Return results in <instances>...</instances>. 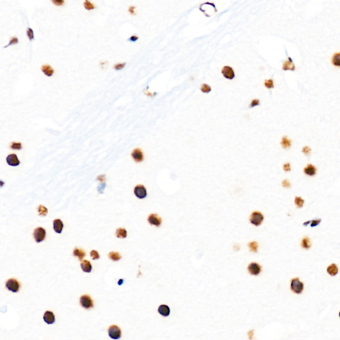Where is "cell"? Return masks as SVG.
I'll return each instance as SVG.
<instances>
[{"label": "cell", "mask_w": 340, "mask_h": 340, "mask_svg": "<svg viewBox=\"0 0 340 340\" xmlns=\"http://www.w3.org/2000/svg\"><path fill=\"white\" fill-rule=\"evenodd\" d=\"M264 215L259 211H255L250 215L249 222L250 224L254 225L255 227L260 226L264 222Z\"/></svg>", "instance_id": "obj_1"}, {"label": "cell", "mask_w": 340, "mask_h": 340, "mask_svg": "<svg viewBox=\"0 0 340 340\" xmlns=\"http://www.w3.org/2000/svg\"><path fill=\"white\" fill-rule=\"evenodd\" d=\"M304 285L298 278H294L290 282V290L296 294H300L304 290Z\"/></svg>", "instance_id": "obj_2"}, {"label": "cell", "mask_w": 340, "mask_h": 340, "mask_svg": "<svg viewBox=\"0 0 340 340\" xmlns=\"http://www.w3.org/2000/svg\"><path fill=\"white\" fill-rule=\"evenodd\" d=\"M247 270L252 276H259L262 272V266L258 263L252 262L248 265Z\"/></svg>", "instance_id": "obj_3"}, {"label": "cell", "mask_w": 340, "mask_h": 340, "mask_svg": "<svg viewBox=\"0 0 340 340\" xmlns=\"http://www.w3.org/2000/svg\"><path fill=\"white\" fill-rule=\"evenodd\" d=\"M5 286L8 290L13 293L18 292L20 289V284L15 278H10L6 282Z\"/></svg>", "instance_id": "obj_4"}, {"label": "cell", "mask_w": 340, "mask_h": 340, "mask_svg": "<svg viewBox=\"0 0 340 340\" xmlns=\"http://www.w3.org/2000/svg\"><path fill=\"white\" fill-rule=\"evenodd\" d=\"M80 304L81 306L84 309H91L94 307V303L92 300L91 297L87 294L82 296L80 298Z\"/></svg>", "instance_id": "obj_5"}, {"label": "cell", "mask_w": 340, "mask_h": 340, "mask_svg": "<svg viewBox=\"0 0 340 340\" xmlns=\"http://www.w3.org/2000/svg\"><path fill=\"white\" fill-rule=\"evenodd\" d=\"M108 335L110 338L117 340L121 338L122 331L120 328L116 325H110L108 328Z\"/></svg>", "instance_id": "obj_6"}, {"label": "cell", "mask_w": 340, "mask_h": 340, "mask_svg": "<svg viewBox=\"0 0 340 340\" xmlns=\"http://www.w3.org/2000/svg\"><path fill=\"white\" fill-rule=\"evenodd\" d=\"M134 195L139 199H145L147 197V189L143 185H138L134 187Z\"/></svg>", "instance_id": "obj_7"}, {"label": "cell", "mask_w": 340, "mask_h": 340, "mask_svg": "<svg viewBox=\"0 0 340 340\" xmlns=\"http://www.w3.org/2000/svg\"><path fill=\"white\" fill-rule=\"evenodd\" d=\"M148 222L149 225L160 227L162 223V219L157 214L152 213L148 217Z\"/></svg>", "instance_id": "obj_8"}, {"label": "cell", "mask_w": 340, "mask_h": 340, "mask_svg": "<svg viewBox=\"0 0 340 340\" xmlns=\"http://www.w3.org/2000/svg\"><path fill=\"white\" fill-rule=\"evenodd\" d=\"M34 238L37 242H41L44 241L46 237V231L45 228L42 227H37L34 231Z\"/></svg>", "instance_id": "obj_9"}, {"label": "cell", "mask_w": 340, "mask_h": 340, "mask_svg": "<svg viewBox=\"0 0 340 340\" xmlns=\"http://www.w3.org/2000/svg\"><path fill=\"white\" fill-rule=\"evenodd\" d=\"M221 73L223 77L228 80H232L235 77V74L233 69L230 66H225L222 69Z\"/></svg>", "instance_id": "obj_10"}, {"label": "cell", "mask_w": 340, "mask_h": 340, "mask_svg": "<svg viewBox=\"0 0 340 340\" xmlns=\"http://www.w3.org/2000/svg\"><path fill=\"white\" fill-rule=\"evenodd\" d=\"M131 156L135 162L138 163L142 162L144 159V153H143L142 149L139 148H135L133 151H132Z\"/></svg>", "instance_id": "obj_11"}, {"label": "cell", "mask_w": 340, "mask_h": 340, "mask_svg": "<svg viewBox=\"0 0 340 340\" xmlns=\"http://www.w3.org/2000/svg\"><path fill=\"white\" fill-rule=\"evenodd\" d=\"M6 162L8 163V165L11 166H17L20 164V162L17 157V156L15 153H12L9 154L6 157Z\"/></svg>", "instance_id": "obj_12"}, {"label": "cell", "mask_w": 340, "mask_h": 340, "mask_svg": "<svg viewBox=\"0 0 340 340\" xmlns=\"http://www.w3.org/2000/svg\"><path fill=\"white\" fill-rule=\"evenodd\" d=\"M43 320L46 324H53L55 321V316L51 311H46L43 315Z\"/></svg>", "instance_id": "obj_13"}, {"label": "cell", "mask_w": 340, "mask_h": 340, "mask_svg": "<svg viewBox=\"0 0 340 340\" xmlns=\"http://www.w3.org/2000/svg\"><path fill=\"white\" fill-rule=\"evenodd\" d=\"M157 312H158V313L161 315V316H162L163 317H167L170 316L171 310L170 307L167 305H166V304H162V305H160L158 307Z\"/></svg>", "instance_id": "obj_14"}, {"label": "cell", "mask_w": 340, "mask_h": 340, "mask_svg": "<svg viewBox=\"0 0 340 340\" xmlns=\"http://www.w3.org/2000/svg\"><path fill=\"white\" fill-rule=\"evenodd\" d=\"M41 70L43 74L45 75V76L48 77H52L53 74H54L55 70L53 69V68L51 67V66H50L49 64H43V65H42L41 68Z\"/></svg>", "instance_id": "obj_15"}, {"label": "cell", "mask_w": 340, "mask_h": 340, "mask_svg": "<svg viewBox=\"0 0 340 340\" xmlns=\"http://www.w3.org/2000/svg\"><path fill=\"white\" fill-rule=\"evenodd\" d=\"M316 171H317V170H316V167H315L313 165H312V164H308V165L306 166L304 169V173H305L307 175H308V176H310V177H312V176H314V175H316Z\"/></svg>", "instance_id": "obj_16"}, {"label": "cell", "mask_w": 340, "mask_h": 340, "mask_svg": "<svg viewBox=\"0 0 340 340\" xmlns=\"http://www.w3.org/2000/svg\"><path fill=\"white\" fill-rule=\"evenodd\" d=\"M63 223L60 219H55L53 221V229L57 233H61L63 228Z\"/></svg>", "instance_id": "obj_17"}, {"label": "cell", "mask_w": 340, "mask_h": 340, "mask_svg": "<svg viewBox=\"0 0 340 340\" xmlns=\"http://www.w3.org/2000/svg\"><path fill=\"white\" fill-rule=\"evenodd\" d=\"M327 273L331 276H335L339 273V269L338 266L335 264L332 263L327 268Z\"/></svg>", "instance_id": "obj_18"}, {"label": "cell", "mask_w": 340, "mask_h": 340, "mask_svg": "<svg viewBox=\"0 0 340 340\" xmlns=\"http://www.w3.org/2000/svg\"><path fill=\"white\" fill-rule=\"evenodd\" d=\"M282 69L284 70H295V65L294 63L292 60L291 58H288L287 60L283 63V66H282Z\"/></svg>", "instance_id": "obj_19"}, {"label": "cell", "mask_w": 340, "mask_h": 340, "mask_svg": "<svg viewBox=\"0 0 340 340\" xmlns=\"http://www.w3.org/2000/svg\"><path fill=\"white\" fill-rule=\"evenodd\" d=\"M81 266L82 270H83V272H84V273H90L92 271V264L90 262H89L88 260H85L82 261V263L81 264Z\"/></svg>", "instance_id": "obj_20"}, {"label": "cell", "mask_w": 340, "mask_h": 340, "mask_svg": "<svg viewBox=\"0 0 340 340\" xmlns=\"http://www.w3.org/2000/svg\"><path fill=\"white\" fill-rule=\"evenodd\" d=\"M73 255L74 256H77L78 258V259L81 260L82 259H83V258L85 256L86 253L82 249L75 248L73 250Z\"/></svg>", "instance_id": "obj_21"}, {"label": "cell", "mask_w": 340, "mask_h": 340, "mask_svg": "<svg viewBox=\"0 0 340 340\" xmlns=\"http://www.w3.org/2000/svg\"><path fill=\"white\" fill-rule=\"evenodd\" d=\"M331 63L334 66L340 68V53H336L333 55Z\"/></svg>", "instance_id": "obj_22"}, {"label": "cell", "mask_w": 340, "mask_h": 340, "mask_svg": "<svg viewBox=\"0 0 340 340\" xmlns=\"http://www.w3.org/2000/svg\"><path fill=\"white\" fill-rule=\"evenodd\" d=\"M281 146L284 149L289 148L291 146V140L287 136H285L282 137V138Z\"/></svg>", "instance_id": "obj_23"}, {"label": "cell", "mask_w": 340, "mask_h": 340, "mask_svg": "<svg viewBox=\"0 0 340 340\" xmlns=\"http://www.w3.org/2000/svg\"><path fill=\"white\" fill-rule=\"evenodd\" d=\"M116 235L118 238L125 239L127 237V231L124 228H119L116 230Z\"/></svg>", "instance_id": "obj_24"}, {"label": "cell", "mask_w": 340, "mask_h": 340, "mask_svg": "<svg viewBox=\"0 0 340 340\" xmlns=\"http://www.w3.org/2000/svg\"><path fill=\"white\" fill-rule=\"evenodd\" d=\"M248 246L250 251H251L252 252L256 253L257 252L258 250H259V244H258V242L256 241H251L249 242Z\"/></svg>", "instance_id": "obj_25"}, {"label": "cell", "mask_w": 340, "mask_h": 340, "mask_svg": "<svg viewBox=\"0 0 340 340\" xmlns=\"http://www.w3.org/2000/svg\"><path fill=\"white\" fill-rule=\"evenodd\" d=\"M301 246L304 249H306V250H308L310 246H311V242H310V240L308 237H304L302 240V242H301Z\"/></svg>", "instance_id": "obj_26"}, {"label": "cell", "mask_w": 340, "mask_h": 340, "mask_svg": "<svg viewBox=\"0 0 340 340\" xmlns=\"http://www.w3.org/2000/svg\"><path fill=\"white\" fill-rule=\"evenodd\" d=\"M110 259L113 261H118L121 259V255L117 252H110L108 255Z\"/></svg>", "instance_id": "obj_27"}, {"label": "cell", "mask_w": 340, "mask_h": 340, "mask_svg": "<svg viewBox=\"0 0 340 340\" xmlns=\"http://www.w3.org/2000/svg\"><path fill=\"white\" fill-rule=\"evenodd\" d=\"M83 5H84V8L88 11L92 10V9H94L96 8V6H95L94 3H92V2L88 1V0H86V1L84 2Z\"/></svg>", "instance_id": "obj_28"}, {"label": "cell", "mask_w": 340, "mask_h": 340, "mask_svg": "<svg viewBox=\"0 0 340 340\" xmlns=\"http://www.w3.org/2000/svg\"><path fill=\"white\" fill-rule=\"evenodd\" d=\"M294 203L298 208H302L304 206V200L300 197H296L294 199Z\"/></svg>", "instance_id": "obj_29"}, {"label": "cell", "mask_w": 340, "mask_h": 340, "mask_svg": "<svg viewBox=\"0 0 340 340\" xmlns=\"http://www.w3.org/2000/svg\"><path fill=\"white\" fill-rule=\"evenodd\" d=\"M26 34H27V36L29 39V40L30 41H32L33 40H34V39H35L34 31L31 27L27 28V29L26 31Z\"/></svg>", "instance_id": "obj_30"}, {"label": "cell", "mask_w": 340, "mask_h": 340, "mask_svg": "<svg viewBox=\"0 0 340 340\" xmlns=\"http://www.w3.org/2000/svg\"><path fill=\"white\" fill-rule=\"evenodd\" d=\"M10 148L12 149L20 150L21 148H22V144H21V143L20 142H13L10 145Z\"/></svg>", "instance_id": "obj_31"}, {"label": "cell", "mask_w": 340, "mask_h": 340, "mask_svg": "<svg viewBox=\"0 0 340 340\" xmlns=\"http://www.w3.org/2000/svg\"><path fill=\"white\" fill-rule=\"evenodd\" d=\"M264 87L266 88H268V89H270V88H273L274 87V81L272 79H267L264 81Z\"/></svg>", "instance_id": "obj_32"}, {"label": "cell", "mask_w": 340, "mask_h": 340, "mask_svg": "<svg viewBox=\"0 0 340 340\" xmlns=\"http://www.w3.org/2000/svg\"><path fill=\"white\" fill-rule=\"evenodd\" d=\"M201 91L203 93H209L211 91V87L209 84H207L206 83H203L201 84Z\"/></svg>", "instance_id": "obj_33"}, {"label": "cell", "mask_w": 340, "mask_h": 340, "mask_svg": "<svg viewBox=\"0 0 340 340\" xmlns=\"http://www.w3.org/2000/svg\"><path fill=\"white\" fill-rule=\"evenodd\" d=\"M38 212L41 216H45L46 213H47L48 211L45 207L43 205H39L38 207Z\"/></svg>", "instance_id": "obj_34"}, {"label": "cell", "mask_w": 340, "mask_h": 340, "mask_svg": "<svg viewBox=\"0 0 340 340\" xmlns=\"http://www.w3.org/2000/svg\"><path fill=\"white\" fill-rule=\"evenodd\" d=\"M19 43V39L17 37H12V38L10 39V40L9 41V43L6 46H5V48L8 47L9 46H12V45H17V43Z\"/></svg>", "instance_id": "obj_35"}, {"label": "cell", "mask_w": 340, "mask_h": 340, "mask_svg": "<svg viewBox=\"0 0 340 340\" xmlns=\"http://www.w3.org/2000/svg\"><path fill=\"white\" fill-rule=\"evenodd\" d=\"M126 63H120L115 64L114 65V69L116 70H120L124 69L125 66H126Z\"/></svg>", "instance_id": "obj_36"}, {"label": "cell", "mask_w": 340, "mask_h": 340, "mask_svg": "<svg viewBox=\"0 0 340 340\" xmlns=\"http://www.w3.org/2000/svg\"><path fill=\"white\" fill-rule=\"evenodd\" d=\"M90 255H91V256L92 257V260H97L100 258V255H99L98 252L96 251V250H92V251L90 253Z\"/></svg>", "instance_id": "obj_37"}, {"label": "cell", "mask_w": 340, "mask_h": 340, "mask_svg": "<svg viewBox=\"0 0 340 340\" xmlns=\"http://www.w3.org/2000/svg\"><path fill=\"white\" fill-rule=\"evenodd\" d=\"M260 105V100L259 99H253L251 101V102L250 104V108H254V107Z\"/></svg>", "instance_id": "obj_38"}, {"label": "cell", "mask_w": 340, "mask_h": 340, "mask_svg": "<svg viewBox=\"0 0 340 340\" xmlns=\"http://www.w3.org/2000/svg\"><path fill=\"white\" fill-rule=\"evenodd\" d=\"M321 223V219H314L311 221V223H310V226L311 227H315L318 226V225Z\"/></svg>", "instance_id": "obj_39"}, {"label": "cell", "mask_w": 340, "mask_h": 340, "mask_svg": "<svg viewBox=\"0 0 340 340\" xmlns=\"http://www.w3.org/2000/svg\"><path fill=\"white\" fill-rule=\"evenodd\" d=\"M302 152L304 153H305L306 156H308L311 153V149L308 147V146H305V147H304L302 149Z\"/></svg>", "instance_id": "obj_40"}, {"label": "cell", "mask_w": 340, "mask_h": 340, "mask_svg": "<svg viewBox=\"0 0 340 340\" xmlns=\"http://www.w3.org/2000/svg\"><path fill=\"white\" fill-rule=\"evenodd\" d=\"M52 3L57 6H61L64 4V2L63 1V0H59V1L58 0H55V1H52Z\"/></svg>", "instance_id": "obj_41"}, {"label": "cell", "mask_w": 340, "mask_h": 340, "mask_svg": "<svg viewBox=\"0 0 340 340\" xmlns=\"http://www.w3.org/2000/svg\"><path fill=\"white\" fill-rule=\"evenodd\" d=\"M283 169L286 171V172H288V171H290V170H291L290 164L289 163H285L284 165L283 166Z\"/></svg>", "instance_id": "obj_42"}, {"label": "cell", "mask_w": 340, "mask_h": 340, "mask_svg": "<svg viewBox=\"0 0 340 340\" xmlns=\"http://www.w3.org/2000/svg\"><path fill=\"white\" fill-rule=\"evenodd\" d=\"M138 39L139 37L137 36V35H132L131 37H130V38L128 39V41L131 42H136L138 40Z\"/></svg>", "instance_id": "obj_43"}, {"label": "cell", "mask_w": 340, "mask_h": 340, "mask_svg": "<svg viewBox=\"0 0 340 340\" xmlns=\"http://www.w3.org/2000/svg\"><path fill=\"white\" fill-rule=\"evenodd\" d=\"M282 185L285 188H289L290 187V183L289 181L286 180H285L282 181Z\"/></svg>", "instance_id": "obj_44"}, {"label": "cell", "mask_w": 340, "mask_h": 340, "mask_svg": "<svg viewBox=\"0 0 340 340\" xmlns=\"http://www.w3.org/2000/svg\"><path fill=\"white\" fill-rule=\"evenodd\" d=\"M134 9H135V7L133 6L130 7V8H129V12H130L131 14H134Z\"/></svg>", "instance_id": "obj_45"}, {"label": "cell", "mask_w": 340, "mask_h": 340, "mask_svg": "<svg viewBox=\"0 0 340 340\" xmlns=\"http://www.w3.org/2000/svg\"><path fill=\"white\" fill-rule=\"evenodd\" d=\"M310 223H311V221H308L305 222V223H304L303 225H304V226H307V225H309V224H310Z\"/></svg>", "instance_id": "obj_46"}, {"label": "cell", "mask_w": 340, "mask_h": 340, "mask_svg": "<svg viewBox=\"0 0 340 340\" xmlns=\"http://www.w3.org/2000/svg\"><path fill=\"white\" fill-rule=\"evenodd\" d=\"M123 281L124 280H122V279H120V280H119L118 282V285H121L122 284H123Z\"/></svg>", "instance_id": "obj_47"}, {"label": "cell", "mask_w": 340, "mask_h": 340, "mask_svg": "<svg viewBox=\"0 0 340 340\" xmlns=\"http://www.w3.org/2000/svg\"><path fill=\"white\" fill-rule=\"evenodd\" d=\"M339 318H340V312H339Z\"/></svg>", "instance_id": "obj_48"}]
</instances>
